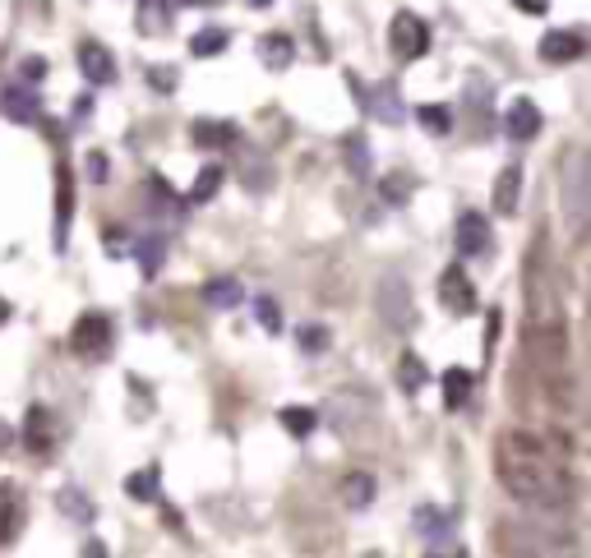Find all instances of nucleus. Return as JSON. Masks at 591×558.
<instances>
[{
    "label": "nucleus",
    "mask_w": 591,
    "mask_h": 558,
    "mask_svg": "<svg viewBox=\"0 0 591 558\" xmlns=\"http://www.w3.org/2000/svg\"><path fill=\"white\" fill-rule=\"evenodd\" d=\"M79 70H84V79L93 88L116 84V60H111V51L102 47V42H84V47H79Z\"/></svg>",
    "instance_id": "ddd939ff"
},
{
    "label": "nucleus",
    "mask_w": 591,
    "mask_h": 558,
    "mask_svg": "<svg viewBox=\"0 0 591 558\" xmlns=\"http://www.w3.org/2000/svg\"><path fill=\"white\" fill-rule=\"evenodd\" d=\"M259 60H264L268 70H287L291 60H296V42L287 33H268L259 37Z\"/></svg>",
    "instance_id": "aec40b11"
},
{
    "label": "nucleus",
    "mask_w": 591,
    "mask_h": 558,
    "mask_svg": "<svg viewBox=\"0 0 591 558\" xmlns=\"http://www.w3.org/2000/svg\"><path fill=\"white\" fill-rule=\"evenodd\" d=\"M416 120H421V130H430V134H453V111L448 107H421Z\"/></svg>",
    "instance_id": "c9c22d12"
},
{
    "label": "nucleus",
    "mask_w": 591,
    "mask_h": 558,
    "mask_svg": "<svg viewBox=\"0 0 591 558\" xmlns=\"http://www.w3.org/2000/svg\"><path fill=\"white\" fill-rule=\"evenodd\" d=\"M513 5H518L522 14H545L550 10V0H513Z\"/></svg>",
    "instance_id": "a19ab883"
},
{
    "label": "nucleus",
    "mask_w": 591,
    "mask_h": 558,
    "mask_svg": "<svg viewBox=\"0 0 591 558\" xmlns=\"http://www.w3.org/2000/svg\"><path fill=\"white\" fill-rule=\"evenodd\" d=\"M273 162H268V153H259L254 143H241V180H245V190L254 194H268L273 190Z\"/></svg>",
    "instance_id": "4468645a"
},
{
    "label": "nucleus",
    "mask_w": 591,
    "mask_h": 558,
    "mask_svg": "<svg viewBox=\"0 0 591 558\" xmlns=\"http://www.w3.org/2000/svg\"><path fill=\"white\" fill-rule=\"evenodd\" d=\"M342 503H347L351 512H365L374 503V480L365 471H356V475H347L342 480Z\"/></svg>",
    "instance_id": "393cba45"
},
{
    "label": "nucleus",
    "mask_w": 591,
    "mask_h": 558,
    "mask_svg": "<svg viewBox=\"0 0 591 558\" xmlns=\"http://www.w3.org/2000/svg\"><path fill=\"white\" fill-rule=\"evenodd\" d=\"M231 134H236V125H227V120H194V143L199 148H227V143H236Z\"/></svg>",
    "instance_id": "bb28decb"
},
{
    "label": "nucleus",
    "mask_w": 591,
    "mask_h": 558,
    "mask_svg": "<svg viewBox=\"0 0 591 558\" xmlns=\"http://www.w3.org/2000/svg\"><path fill=\"white\" fill-rule=\"evenodd\" d=\"M24 448H33V452H47L51 448V439H56V429H51V411L47 406H28V420H24Z\"/></svg>",
    "instance_id": "a211bd4d"
},
{
    "label": "nucleus",
    "mask_w": 591,
    "mask_h": 558,
    "mask_svg": "<svg viewBox=\"0 0 591 558\" xmlns=\"http://www.w3.org/2000/svg\"><path fill=\"white\" fill-rule=\"evenodd\" d=\"M245 5H250V10H268V5H273V0H245Z\"/></svg>",
    "instance_id": "c03bdc74"
},
{
    "label": "nucleus",
    "mask_w": 591,
    "mask_h": 558,
    "mask_svg": "<svg viewBox=\"0 0 591 558\" xmlns=\"http://www.w3.org/2000/svg\"><path fill=\"white\" fill-rule=\"evenodd\" d=\"M388 47L398 60H421L430 51V28H425L421 14L411 10H398L393 14V24H388Z\"/></svg>",
    "instance_id": "0eeeda50"
},
{
    "label": "nucleus",
    "mask_w": 591,
    "mask_h": 558,
    "mask_svg": "<svg viewBox=\"0 0 591 558\" xmlns=\"http://www.w3.org/2000/svg\"><path fill=\"white\" fill-rule=\"evenodd\" d=\"M541 125H545V116H541V107H536L531 97H513V102H508V111H504V134L508 139L527 143V139L541 134Z\"/></svg>",
    "instance_id": "9d476101"
},
{
    "label": "nucleus",
    "mask_w": 591,
    "mask_h": 558,
    "mask_svg": "<svg viewBox=\"0 0 591 558\" xmlns=\"http://www.w3.org/2000/svg\"><path fill=\"white\" fill-rule=\"evenodd\" d=\"M527 309L536 328H559V300L550 282V254H545V231H536L527 254Z\"/></svg>",
    "instance_id": "7ed1b4c3"
},
{
    "label": "nucleus",
    "mask_w": 591,
    "mask_h": 558,
    "mask_svg": "<svg viewBox=\"0 0 591 558\" xmlns=\"http://www.w3.org/2000/svg\"><path fill=\"white\" fill-rule=\"evenodd\" d=\"M111 342H116V333H111V319L102 314V309H88L84 319L74 323V333H70V346L88 360H102L111 351Z\"/></svg>",
    "instance_id": "6e6552de"
},
{
    "label": "nucleus",
    "mask_w": 591,
    "mask_h": 558,
    "mask_svg": "<svg viewBox=\"0 0 591 558\" xmlns=\"http://www.w3.org/2000/svg\"><path fill=\"white\" fill-rule=\"evenodd\" d=\"M107 250H111V254H116V259H121V254H125V240H121V236H116V231H111V236H107Z\"/></svg>",
    "instance_id": "79ce46f5"
},
{
    "label": "nucleus",
    "mask_w": 591,
    "mask_h": 558,
    "mask_svg": "<svg viewBox=\"0 0 591 558\" xmlns=\"http://www.w3.org/2000/svg\"><path fill=\"white\" fill-rule=\"evenodd\" d=\"M328 346H333V333H328L324 323H305L301 328V351L305 356H324Z\"/></svg>",
    "instance_id": "f704fd0d"
},
{
    "label": "nucleus",
    "mask_w": 591,
    "mask_h": 558,
    "mask_svg": "<svg viewBox=\"0 0 591 558\" xmlns=\"http://www.w3.org/2000/svg\"><path fill=\"white\" fill-rule=\"evenodd\" d=\"M490 199H495V208H499L504 217L518 213V199H522V167H518V162H508V167L499 171L495 194H490Z\"/></svg>",
    "instance_id": "f3484780"
},
{
    "label": "nucleus",
    "mask_w": 591,
    "mask_h": 558,
    "mask_svg": "<svg viewBox=\"0 0 591 558\" xmlns=\"http://www.w3.org/2000/svg\"><path fill=\"white\" fill-rule=\"evenodd\" d=\"M425 383H430V369H425V360L416 356V351H402V356H398V388L402 392H421Z\"/></svg>",
    "instance_id": "b1692460"
},
{
    "label": "nucleus",
    "mask_w": 591,
    "mask_h": 558,
    "mask_svg": "<svg viewBox=\"0 0 591 558\" xmlns=\"http://www.w3.org/2000/svg\"><path fill=\"white\" fill-rule=\"evenodd\" d=\"M411 190H416V180H411L407 171H388V180L379 185V194H384L388 208H402V203L411 199Z\"/></svg>",
    "instance_id": "473e14b6"
},
{
    "label": "nucleus",
    "mask_w": 591,
    "mask_h": 558,
    "mask_svg": "<svg viewBox=\"0 0 591 558\" xmlns=\"http://www.w3.org/2000/svg\"><path fill=\"white\" fill-rule=\"evenodd\" d=\"M347 88L356 93L361 111H370L374 120H384V125H402L407 120V107H402V97L393 84H379V88H365L361 74H347Z\"/></svg>",
    "instance_id": "39448f33"
},
{
    "label": "nucleus",
    "mask_w": 591,
    "mask_h": 558,
    "mask_svg": "<svg viewBox=\"0 0 591 558\" xmlns=\"http://www.w3.org/2000/svg\"><path fill=\"white\" fill-rule=\"evenodd\" d=\"M218 190H222V167H204L190 185V203H208Z\"/></svg>",
    "instance_id": "72a5a7b5"
},
{
    "label": "nucleus",
    "mask_w": 591,
    "mask_h": 558,
    "mask_svg": "<svg viewBox=\"0 0 591 558\" xmlns=\"http://www.w3.org/2000/svg\"><path fill=\"white\" fill-rule=\"evenodd\" d=\"M42 74H47V65H42V56H28V60H24V79H28V84H37Z\"/></svg>",
    "instance_id": "58836bf2"
},
{
    "label": "nucleus",
    "mask_w": 591,
    "mask_h": 558,
    "mask_svg": "<svg viewBox=\"0 0 591 558\" xmlns=\"http://www.w3.org/2000/svg\"><path fill=\"white\" fill-rule=\"evenodd\" d=\"M194 5H222V0H194Z\"/></svg>",
    "instance_id": "49530a36"
},
{
    "label": "nucleus",
    "mask_w": 591,
    "mask_h": 558,
    "mask_svg": "<svg viewBox=\"0 0 591 558\" xmlns=\"http://www.w3.org/2000/svg\"><path fill=\"white\" fill-rule=\"evenodd\" d=\"M171 5H185V0H171Z\"/></svg>",
    "instance_id": "de8ad7c7"
},
{
    "label": "nucleus",
    "mask_w": 591,
    "mask_h": 558,
    "mask_svg": "<svg viewBox=\"0 0 591 558\" xmlns=\"http://www.w3.org/2000/svg\"><path fill=\"white\" fill-rule=\"evenodd\" d=\"M471 392H476V374L462 365L444 369V406L448 411H462V406L471 402Z\"/></svg>",
    "instance_id": "6ab92c4d"
},
{
    "label": "nucleus",
    "mask_w": 591,
    "mask_h": 558,
    "mask_svg": "<svg viewBox=\"0 0 591 558\" xmlns=\"http://www.w3.org/2000/svg\"><path fill=\"white\" fill-rule=\"evenodd\" d=\"M56 508H61L65 512V517H70V522H79V526H84V522H93V499H88V494H84V489H61V499H56Z\"/></svg>",
    "instance_id": "c756f323"
},
{
    "label": "nucleus",
    "mask_w": 591,
    "mask_h": 558,
    "mask_svg": "<svg viewBox=\"0 0 591 558\" xmlns=\"http://www.w3.org/2000/svg\"><path fill=\"white\" fill-rule=\"evenodd\" d=\"M5 319H10V305H5V300H0V323H5Z\"/></svg>",
    "instance_id": "a18cd8bd"
},
{
    "label": "nucleus",
    "mask_w": 591,
    "mask_h": 558,
    "mask_svg": "<svg viewBox=\"0 0 591 558\" xmlns=\"http://www.w3.org/2000/svg\"><path fill=\"white\" fill-rule=\"evenodd\" d=\"M559 213L568 236L591 231V148H568L559 157Z\"/></svg>",
    "instance_id": "f03ea898"
},
{
    "label": "nucleus",
    "mask_w": 591,
    "mask_h": 558,
    "mask_svg": "<svg viewBox=\"0 0 591 558\" xmlns=\"http://www.w3.org/2000/svg\"><path fill=\"white\" fill-rule=\"evenodd\" d=\"M148 79H153V88H176V70H153Z\"/></svg>",
    "instance_id": "ea45409f"
},
{
    "label": "nucleus",
    "mask_w": 591,
    "mask_h": 558,
    "mask_svg": "<svg viewBox=\"0 0 591 558\" xmlns=\"http://www.w3.org/2000/svg\"><path fill=\"white\" fill-rule=\"evenodd\" d=\"M439 305L453 314V319H467V314H476V286H471V277L462 273V263H453V268H444V277H439Z\"/></svg>",
    "instance_id": "1a4fd4ad"
},
{
    "label": "nucleus",
    "mask_w": 591,
    "mask_h": 558,
    "mask_svg": "<svg viewBox=\"0 0 591 558\" xmlns=\"http://www.w3.org/2000/svg\"><path fill=\"white\" fill-rule=\"evenodd\" d=\"M227 28H199V33L190 37V56H199V60H208V56H222L227 51Z\"/></svg>",
    "instance_id": "c85d7f7f"
},
{
    "label": "nucleus",
    "mask_w": 591,
    "mask_h": 558,
    "mask_svg": "<svg viewBox=\"0 0 591 558\" xmlns=\"http://www.w3.org/2000/svg\"><path fill=\"white\" fill-rule=\"evenodd\" d=\"M157 466H144V471H134V475H125V494H130L134 503H157Z\"/></svg>",
    "instance_id": "cd10ccee"
},
{
    "label": "nucleus",
    "mask_w": 591,
    "mask_h": 558,
    "mask_svg": "<svg viewBox=\"0 0 591 558\" xmlns=\"http://www.w3.org/2000/svg\"><path fill=\"white\" fill-rule=\"evenodd\" d=\"M0 111L10 120H19V125H33V120L42 116V97L33 93V84H10L0 93Z\"/></svg>",
    "instance_id": "2eb2a0df"
},
{
    "label": "nucleus",
    "mask_w": 591,
    "mask_h": 558,
    "mask_svg": "<svg viewBox=\"0 0 591 558\" xmlns=\"http://www.w3.org/2000/svg\"><path fill=\"white\" fill-rule=\"evenodd\" d=\"M374 309H379V319L398 337H407L411 328H416V300H411L407 277H384L379 291H374Z\"/></svg>",
    "instance_id": "20e7f679"
},
{
    "label": "nucleus",
    "mask_w": 591,
    "mask_h": 558,
    "mask_svg": "<svg viewBox=\"0 0 591 558\" xmlns=\"http://www.w3.org/2000/svg\"><path fill=\"white\" fill-rule=\"evenodd\" d=\"M171 14H176V5H171V0H144V5H139V28H144L148 37L167 33Z\"/></svg>",
    "instance_id": "5701e85b"
},
{
    "label": "nucleus",
    "mask_w": 591,
    "mask_h": 558,
    "mask_svg": "<svg viewBox=\"0 0 591 558\" xmlns=\"http://www.w3.org/2000/svg\"><path fill=\"white\" fill-rule=\"evenodd\" d=\"M245 300V286L236 282V277H213V282H204V305L213 309H236Z\"/></svg>",
    "instance_id": "412c9836"
},
{
    "label": "nucleus",
    "mask_w": 591,
    "mask_h": 558,
    "mask_svg": "<svg viewBox=\"0 0 591 558\" xmlns=\"http://www.w3.org/2000/svg\"><path fill=\"white\" fill-rule=\"evenodd\" d=\"M70 222H74V176L70 167H56V254L70 250Z\"/></svg>",
    "instance_id": "f8f14e48"
},
{
    "label": "nucleus",
    "mask_w": 591,
    "mask_h": 558,
    "mask_svg": "<svg viewBox=\"0 0 591 558\" xmlns=\"http://www.w3.org/2000/svg\"><path fill=\"white\" fill-rule=\"evenodd\" d=\"M490 250V222L481 213H462L458 217V254L462 259H481Z\"/></svg>",
    "instance_id": "dca6fc26"
},
{
    "label": "nucleus",
    "mask_w": 591,
    "mask_h": 558,
    "mask_svg": "<svg viewBox=\"0 0 591 558\" xmlns=\"http://www.w3.org/2000/svg\"><path fill=\"white\" fill-rule=\"evenodd\" d=\"M254 314H259V328H264V333H282V309L268 296L254 300Z\"/></svg>",
    "instance_id": "e433bc0d"
},
{
    "label": "nucleus",
    "mask_w": 591,
    "mask_h": 558,
    "mask_svg": "<svg viewBox=\"0 0 591 558\" xmlns=\"http://www.w3.org/2000/svg\"><path fill=\"white\" fill-rule=\"evenodd\" d=\"M84 167H88V176H93L97 185H102V180L111 176V171H107V153H88V162H84Z\"/></svg>",
    "instance_id": "4c0bfd02"
},
{
    "label": "nucleus",
    "mask_w": 591,
    "mask_h": 558,
    "mask_svg": "<svg viewBox=\"0 0 591 558\" xmlns=\"http://www.w3.org/2000/svg\"><path fill=\"white\" fill-rule=\"evenodd\" d=\"M278 420L291 439H310L314 429H319V411H314V406H282Z\"/></svg>",
    "instance_id": "4be33fe9"
},
{
    "label": "nucleus",
    "mask_w": 591,
    "mask_h": 558,
    "mask_svg": "<svg viewBox=\"0 0 591 558\" xmlns=\"http://www.w3.org/2000/svg\"><path fill=\"white\" fill-rule=\"evenodd\" d=\"M14 526H19V489L10 480H0V545L14 540Z\"/></svg>",
    "instance_id": "a878e982"
},
{
    "label": "nucleus",
    "mask_w": 591,
    "mask_h": 558,
    "mask_svg": "<svg viewBox=\"0 0 591 558\" xmlns=\"http://www.w3.org/2000/svg\"><path fill=\"white\" fill-rule=\"evenodd\" d=\"M587 56V37L582 33H568V28H550L541 37V60L545 65H573V60Z\"/></svg>",
    "instance_id": "9b49d317"
},
{
    "label": "nucleus",
    "mask_w": 591,
    "mask_h": 558,
    "mask_svg": "<svg viewBox=\"0 0 591 558\" xmlns=\"http://www.w3.org/2000/svg\"><path fill=\"white\" fill-rule=\"evenodd\" d=\"M10 443H14V429H10V425H5V420H0V452L10 448Z\"/></svg>",
    "instance_id": "37998d69"
},
{
    "label": "nucleus",
    "mask_w": 591,
    "mask_h": 558,
    "mask_svg": "<svg viewBox=\"0 0 591 558\" xmlns=\"http://www.w3.org/2000/svg\"><path fill=\"white\" fill-rule=\"evenodd\" d=\"M134 259H139V268H144V277H153L157 268H162V259H167V240L162 236H148L134 245Z\"/></svg>",
    "instance_id": "2f4dec72"
},
{
    "label": "nucleus",
    "mask_w": 591,
    "mask_h": 558,
    "mask_svg": "<svg viewBox=\"0 0 591 558\" xmlns=\"http://www.w3.org/2000/svg\"><path fill=\"white\" fill-rule=\"evenodd\" d=\"M411 522H416V531H421V540H425V554H467V549L453 540V517L439 512L435 503H421V508L411 512Z\"/></svg>",
    "instance_id": "423d86ee"
},
{
    "label": "nucleus",
    "mask_w": 591,
    "mask_h": 558,
    "mask_svg": "<svg viewBox=\"0 0 591 558\" xmlns=\"http://www.w3.org/2000/svg\"><path fill=\"white\" fill-rule=\"evenodd\" d=\"M495 471H499V485L518 503H527V508H564L568 494H573V480H568L559 452L541 434H531V429L499 434Z\"/></svg>",
    "instance_id": "f257e3e1"
},
{
    "label": "nucleus",
    "mask_w": 591,
    "mask_h": 558,
    "mask_svg": "<svg viewBox=\"0 0 591 558\" xmlns=\"http://www.w3.org/2000/svg\"><path fill=\"white\" fill-rule=\"evenodd\" d=\"M347 167H351V176L356 180H365L374 171V162H370V143H365V134H347Z\"/></svg>",
    "instance_id": "7c9ffc66"
}]
</instances>
